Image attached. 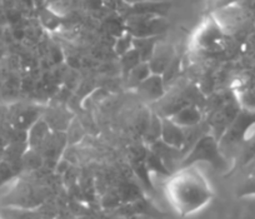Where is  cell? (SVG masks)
<instances>
[{
	"label": "cell",
	"instance_id": "1",
	"mask_svg": "<svg viewBox=\"0 0 255 219\" xmlns=\"http://www.w3.org/2000/svg\"><path fill=\"white\" fill-rule=\"evenodd\" d=\"M169 199L180 214L194 213L212 198V191L204 177L195 169L184 168L166 186Z\"/></svg>",
	"mask_w": 255,
	"mask_h": 219
},
{
	"label": "cell",
	"instance_id": "2",
	"mask_svg": "<svg viewBox=\"0 0 255 219\" xmlns=\"http://www.w3.org/2000/svg\"><path fill=\"white\" fill-rule=\"evenodd\" d=\"M199 161L209 162L215 167H220L222 164H224V161L220 157L219 143L212 135H204L198 140L194 148L191 149L190 153L184 159L183 166L184 168H186L188 166H191Z\"/></svg>",
	"mask_w": 255,
	"mask_h": 219
},
{
	"label": "cell",
	"instance_id": "3",
	"mask_svg": "<svg viewBox=\"0 0 255 219\" xmlns=\"http://www.w3.org/2000/svg\"><path fill=\"white\" fill-rule=\"evenodd\" d=\"M160 138L170 148H181L185 143V134L183 129L171 122V119H161V135Z\"/></svg>",
	"mask_w": 255,
	"mask_h": 219
},
{
	"label": "cell",
	"instance_id": "4",
	"mask_svg": "<svg viewBox=\"0 0 255 219\" xmlns=\"http://www.w3.org/2000/svg\"><path fill=\"white\" fill-rule=\"evenodd\" d=\"M171 122L183 129L184 127H194L200 120V112L195 107H183L171 115Z\"/></svg>",
	"mask_w": 255,
	"mask_h": 219
},
{
	"label": "cell",
	"instance_id": "5",
	"mask_svg": "<svg viewBox=\"0 0 255 219\" xmlns=\"http://www.w3.org/2000/svg\"><path fill=\"white\" fill-rule=\"evenodd\" d=\"M150 66L154 69L155 73H163L170 65L173 59V51L170 46H156L154 53L151 54Z\"/></svg>",
	"mask_w": 255,
	"mask_h": 219
},
{
	"label": "cell",
	"instance_id": "6",
	"mask_svg": "<svg viewBox=\"0 0 255 219\" xmlns=\"http://www.w3.org/2000/svg\"><path fill=\"white\" fill-rule=\"evenodd\" d=\"M140 90L150 99H158L163 94V80L159 75H153L141 83Z\"/></svg>",
	"mask_w": 255,
	"mask_h": 219
}]
</instances>
